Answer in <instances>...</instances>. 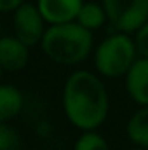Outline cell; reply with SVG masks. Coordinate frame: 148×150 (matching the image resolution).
Listing matches in <instances>:
<instances>
[{
	"instance_id": "obj_1",
	"label": "cell",
	"mask_w": 148,
	"mask_h": 150,
	"mask_svg": "<svg viewBox=\"0 0 148 150\" xmlns=\"http://www.w3.org/2000/svg\"><path fill=\"white\" fill-rule=\"evenodd\" d=\"M63 110L66 119L82 131L99 127L108 115V94L103 82L91 72L72 74L63 89Z\"/></svg>"
},
{
	"instance_id": "obj_2",
	"label": "cell",
	"mask_w": 148,
	"mask_h": 150,
	"mask_svg": "<svg viewBox=\"0 0 148 150\" xmlns=\"http://www.w3.org/2000/svg\"><path fill=\"white\" fill-rule=\"evenodd\" d=\"M92 47V33L78 21L52 25L42 37V51L58 65H77L84 61Z\"/></svg>"
},
{
	"instance_id": "obj_3",
	"label": "cell",
	"mask_w": 148,
	"mask_h": 150,
	"mask_svg": "<svg viewBox=\"0 0 148 150\" xmlns=\"http://www.w3.org/2000/svg\"><path fill=\"white\" fill-rule=\"evenodd\" d=\"M136 42H132L127 33H115L98 45L94 65L105 77H122L136 61Z\"/></svg>"
},
{
	"instance_id": "obj_4",
	"label": "cell",
	"mask_w": 148,
	"mask_h": 150,
	"mask_svg": "<svg viewBox=\"0 0 148 150\" xmlns=\"http://www.w3.org/2000/svg\"><path fill=\"white\" fill-rule=\"evenodd\" d=\"M108 21L118 32H138L148 21V0H103Z\"/></svg>"
},
{
	"instance_id": "obj_5",
	"label": "cell",
	"mask_w": 148,
	"mask_h": 150,
	"mask_svg": "<svg viewBox=\"0 0 148 150\" xmlns=\"http://www.w3.org/2000/svg\"><path fill=\"white\" fill-rule=\"evenodd\" d=\"M44 16L33 4H23L14 11V33L28 47L42 42L44 37Z\"/></svg>"
},
{
	"instance_id": "obj_6",
	"label": "cell",
	"mask_w": 148,
	"mask_h": 150,
	"mask_svg": "<svg viewBox=\"0 0 148 150\" xmlns=\"http://www.w3.org/2000/svg\"><path fill=\"white\" fill-rule=\"evenodd\" d=\"M37 5L47 23L61 25V23L77 21V16L84 2L82 0H38Z\"/></svg>"
},
{
	"instance_id": "obj_7",
	"label": "cell",
	"mask_w": 148,
	"mask_h": 150,
	"mask_svg": "<svg viewBox=\"0 0 148 150\" xmlns=\"http://www.w3.org/2000/svg\"><path fill=\"white\" fill-rule=\"evenodd\" d=\"M28 45L18 37H2L0 40V65L7 72H18L28 63Z\"/></svg>"
},
{
	"instance_id": "obj_8",
	"label": "cell",
	"mask_w": 148,
	"mask_h": 150,
	"mask_svg": "<svg viewBox=\"0 0 148 150\" xmlns=\"http://www.w3.org/2000/svg\"><path fill=\"white\" fill-rule=\"evenodd\" d=\"M125 86L129 96L138 105H148V58L136 59L125 74Z\"/></svg>"
},
{
	"instance_id": "obj_9",
	"label": "cell",
	"mask_w": 148,
	"mask_h": 150,
	"mask_svg": "<svg viewBox=\"0 0 148 150\" xmlns=\"http://www.w3.org/2000/svg\"><path fill=\"white\" fill-rule=\"evenodd\" d=\"M23 108V94L18 87L4 84L0 87V120L9 122Z\"/></svg>"
},
{
	"instance_id": "obj_10",
	"label": "cell",
	"mask_w": 148,
	"mask_h": 150,
	"mask_svg": "<svg viewBox=\"0 0 148 150\" xmlns=\"http://www.w3.org/2000/svg\"><path fill=\"white\" fill-rule=\"evenodd\" d=\"M127 136L132 143L148 147V105H143L127 122Z\"/></svg>"
},
{
	"instance_id": "obj_11",
	"label": "cell",
	"mask_w": 148,
	"mask_h": 150,
	"mask_svg": "<svg viewBox=\"0 0 148 150\" xmlns=\"http://www.w3.org/2000/svg\"><path fill=\"white\" fill-rule=\"evenodd\" d=\"M106 19H108V16H106L105 7H101V5H98V4H94V2L84 4V5L80 7L78 16H77V21H78L82 26L89 28V30L101 28Z\"/></svg>"
},
{
	"instance_id": "obj_12",
	"label": "cell",
	"mask_w": 148,
	"mask_h": 150,
	"mask_svg": "<svg viewBox=\"0 0 148 150\" xmlns=\"http://www.w3.org/2000/svg\"><path fill=\"white\" fill-rule=\"evenodd\" d=\"M73 150H110L108 143L105 142V138L98 133L92 131H85L75 143Z\"/></svg>"
},
{
	"instance_id": "obj_13",
	"label": "cell",
	"mask_w": 148,
	"mask_h": 150,
	"mask_svg": "<svg viewBox=\"0 0 148 150\" xmlns=\"http://www.w3.org/2000/svg\"><path fill=\"white\" fill-rule=\"evenodd\" d=\"M23 143L19 134L7 122L0 124V150H21Z\"/></svg>"
},
{
	"instance_id": "obj_14",
	"label": "cell",
	"mask_w": 148,
	"mask_h": 150,
	"mask_svg": "<svg viewBox=\"0 0 148 150\" xmlns=\"http://www.w3.org/2000/svg\"><path fill=\"white\" fill-rule=\"evenodd\" d=\"M136 47L143 58H148V21L136 32Z\"/></svg>"
},
{
	"instance_id": "obj_15",
	"label": "cell",
	"mask_w": 148,
	"mask_h": 150,
	"mask_svg": "<svg viewBox=\"0 0 148 150\" xmlns=\"http://www.w3.org/2000/svg\"><path fill=\"white\" fill-rule=\"evenodd\" d=\"M23 4H25V0H0V11L2 12H14Z\"/></svg>"
},
{
	"instance_id": "obj_16",
	"label": "cell",
	"mask_w": 148,
	"mask_h": 150,
	"mask_svg": "<svg viewBox=\"0 0 148 150\" xmlns=\"http://www.w3.org/2000/svg\"><path fill=\"white\" fill-rule=\"evenodd\" d=\"M132 150H148V147H138V149H132Z\"/></svg>"
}]
</instances>
